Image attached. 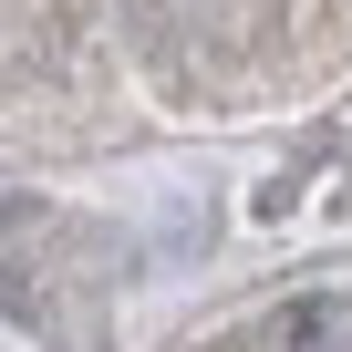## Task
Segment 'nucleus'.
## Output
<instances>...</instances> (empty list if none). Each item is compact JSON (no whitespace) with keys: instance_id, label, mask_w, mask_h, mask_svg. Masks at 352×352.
Returning <instances> with one entry per match:
<instances>
[{"instance_id":"nucleus-1","label":"nucleus","mask_w":352,"mask_h":352,"mask_svg":"<svg viewBox=\"0 0 352 352\" xmlns=\"http://www.w3.org/2000/svg\"><path fill=\"white\" fill-rule=\"evenodd\" d=\"M290 352H352V300H300L290 311Z\"/></svg>"}]
</instances>
